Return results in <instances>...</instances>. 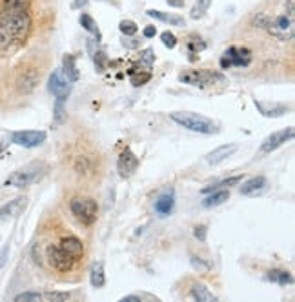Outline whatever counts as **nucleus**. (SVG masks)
I'll return each instance as SVG.
<instances>
[{
    "instance_id": "f257e3e1",
    "label": "nucleus",
    "mask_w": 295,
    "mask_h": 302,
    "mask_svg": "<svg viewBox=\"0 0 295 302\" xmlns=\"http://www.w3.org/2000/svg\"><path fill=\"white\" fill-rule=\"evenodd\" d=\"M29 0H2L0 8V50L20 46L31 31Z\"/></svg>"
},
{
    "instance_id": "f03ea898",
    "label": "nucleus",
    "mask_w": 295,
    "mask_h": 302,
    "mask_svg": "<svg viewBox=\"0 0 295 302\" xmlns=\"http://www.w3.org/2000/svg\"><path fill=\"white\" fill-rule=\"evenodd\" d=\"M171 120L177 122L179 126H183V128L190 129V131L202 133V135H215V133H219V126L212 119H208V117L204 115H197V113H190V111L171 113Z\"/></svg>"
},
{
    "instance_id": "7ed1b4c3",
    "label": "nucleus",
    "mask_w": 295,
    "mask_h": 302,
    "mask_svg": "<svg viewBox=\"0 0 295 302\" xmlns=\"http://www.w3.org/2000/svg\"><path fill=\"white\" fill-rule=\"evenodd\" d=\"M48 171V166L44 162H29L24 168L17 170L13 175H9L8 180L4 182V186H13V188H28L31 184H35L37 180H40Z\"/></svg>"
},
{
    "instance_id": "20e7f679",
    "label": "nucleus",
    "mask_w": 295,
    "mask_h": 302,
    "mask_svg": "<svg viewBox=\"0 0 295 302\" xmlns=\"http://www.w3.org/2000/svg\"><path fill=\"white\" fill-rule=\"evenodd\" d=\"M70 210H71V213H73L82 224H86V226L95 222L97 213H99L97 202L93 199H87V197H77V199H73L70 204Z\"/></svg>"
},
{
    "instance_id": "39448f33",
    "label": "nucleus",
    "mask_w": 295,
    "mask_h": 302,
    "mask_svg": "<svg viewBox=\"0 0 295 302\" xmlns=\"http://www.w3.org/2000/svg\"><path fill=\"white\" fill-rule=\"evenodd\" d=\"M252 62V51L248 48H228L220 58V67L230 69V67H248Z\"/></svg>"
},
{
    "instance_id": "423d86ee",
    "label": "nucleus",
    "mask_w": 295,
    "mask_h": 302,
    "mask_svg": "<svg viewBox=\"0 0 295 302\" xmlns=\"http://www.w3.org/2000/svg\"><path fill=\"white\" fill-rule=\"evenodd\" d=\"M266 31L271 37L281 42L291 40V38H293V31H295L293 18H290L288 15H279L274 20L270 18V22H268V26H266Z\"/></svg>"
},
{
    "instance_id": "0eeeda50",
    "label": "nucleus",
    "mask_w": 295,
    "mask_h": 302,
    "mask_svg": "<svg viewBox=\"0 0 295 302\" xmlns=\"http://www.w3.org/2000/svg\"><path fill=\"white\" fill-rule=\"evenodd\" d=\"M179 80L184 84H190V86H210V84H215V82H222L224 77L220 73H213V71H195V69H190V71H183L179 75Z\"/></svg>"
},
{
    "instance_id": "6e6552de",
    "label": "nucleus",
    "mask_w": 295,
    "mask_h": 302,
    "mask_svg": "<svg viewBox=\"0 0 295 302\" xmlns=\"http://www.w3.org/2000/svg\"><path fill=\"white\" fill-rule=\"evenodd\" d=\"M46 255H48L50 264L53 266L55 269H58V271H62V273L71 271V268H73V264H75V261H73V259L60 248V246H53V244L48 246Z\"/></svg>"
},
{
    "instance_id": "1a4fd4ad",
    "label": "nucleus",
    "mask_w": 295,
    "mask_h": 302,
    "mask_svg": "<svg viewBox=\"0 0 295 302\" xmlns=\"http://www.w3.org/2000/svg\"><path fill=\"white\" fill-rule=\"evenodd\" d=\"M295 135V129L291 128H286V129H281V131H275L271 133L270 137L264 138V142L261 144V149H259V153L264 155V153H271V151H275L277 148H281V146L284 144V142L291 141Z\"/></svg>"
},
{
    "instance_id": "9d476101",
    "label": "nucleus",
    "mask_w": 295,
    "mask_h": 302,
    "mask_svg": "<svg viewBox=\"0 0 295 302\" xmlns=\"http://www.w3.org/2000/svg\"><path fill=\"white\" fill-rule=\"evenodd\" d=\"M11 141L22 148H37L46 141V133L37 131V129H28V131H15L11 133Z\"/></svg>"
},
{
    "instance_id": "9b49d317",
    "label": "nucleus",
    "mask_w": 295,
    "mask_h": 302,
    "mask_svg": "<svg viewBox=\"0 0 295 302\" xmlns=\"http://www.w3.org/2000/svg\"><path fill=\"white\" fill-rule=\"evenodd\" d=\"M48 91L53 93L57 99L66 100L71 93V82H67L66 79L62 77L60 71H53L48 79Z\"/></svg>"
},
{
    "instance_id": "f8f14e48",
    "label": "nucleus",
    "mask_w": 295,
    "mask_h": 302,
    "mask_svg": "<svg viewBox=\"0 0 295 302\" xmlns=\"http://www.w3.org/2000/svg\"><path fill=\"white\" fill-rule=\"evenodd\" d=\"M137 168H139L137 155L129 148H126L121 153V157H119V160H117V171H119V175H121L122 178H128L137 171Z\"/></svg>"
},
{
    "instance_id": "ddd939ff",
    "label": "nucleus",
    "mask_w": 295,
    "mask_h": 302,
    "mask_svg": "<svg viewBox=\"0 0 295 302\" xmlns=\"http://www.w3.org/2000/svg\"><path fill=\"white\" fill-rule=\"evenodd\" d=\"M60 248H62L75 262L79 261V259H82V255H84V244L77 237H64V239L60 240Z\"/></svg>"
},
{
    "instance_id": "4468645a",
    "label": "nucleus",
    "mask_w": 295,
    "mask_h": 302,
    "mask_svg": "<svg viewBox=\"0 0 295 302\" xmlns=\"http://www.w3.org/2000/svg\"><path fill=\"white\" fill-rule=\"evenodd\" d=\"M235 151H237V146H235V144L219 146L217 149H213V151H210V153L206 155V162H208V164H212V166L220 164V162H224L228 157H232Z\"/></svg>"
},
{
    "instance_id": "2eb2a0df",
    "label": "nucleus",
    "mask_w": 295,
    "mask_h": 302,
    "mask_svg": "<svg viewBox=\"0 0 295 302\" xmlns=\"http://www.w3.org/2000/svg\"><path fill=\"white\" fill-rule=\"evenodd\" d=\"M175 206V193L173 190L170 191H164V193L155 200V211H157L158 217H168L173 211Z\"/></svg>"
},
{
    "instance_id": "dca6fc26",
    "label": "nucleus",
    "mask_w": 295,
    "mask_h": 302,
    "mask_svg": "<svg viewBox=\"0 0 295 302\" xmlns=\"http://www.w3.org/2000/svg\"><path fill=\"white\" fill-rule=\"evenodd\" d=\"M268 188V180L264 177H254L246 180L241 186V195H246V197H254V195H261L262 191Z\"/></svg>"
},
{
    "instance_id": "f3484780",
    "label": "nucleus",
    "mask_w": 295,
    "mask_h": 302,
    "mask_svg": "<svg viewBox=\"0 0 295 302\" xmlns=\"http://www.w3.org/2000/svg\"><path fill=\"white\" fill-rule=\"evenodd\" d=\"M255 108L261 111V115L264 117H283L288 111V106L284 104H277V102H262V100H255Z\"/></svg>"
},
{
    "instance_id": "a211bd4d",
    "label": "nucleus",
    "mask_w": 295,
    "mask_h": 302,
    "mask_svg": "<svg viewBox=\"0 0 295 302\" xmlns=\"http://www.w3.org/2000/svg\"><path fill=\"white\" fill-rule=\"evenodd\" d=\"M24 204H26L24 197H18V199L11 200V202H8L6 206L0 207V222H2V220L11 219V217H15V215H18V211L24 207Z\"/></svg>"
},
{
    "instance_id": "6ab92c4d",
    "label": "nucleus",
    "mask_w": 295,
    "mask_h": 302,
    "mask_svg": "<svg viewBox=\"0 0 295 302\" xmlns=\"http://www.w3.org/2000/svg\"><path fill=\"white\" fill-rule=\"evenodd\" d=\"M62 71H64V75H66L67 82L73 84L80 79L79 69H77V66H75V57H73V55H66V57L62 58Z\"/></svg>"
},
{
    "instance_id": "aec40b11",
    "label": "nucleus",
    "mask_w": 295,
    "mask_h": 302,
    "mask_svg": "<svg viewBox=\"0 0 295 302\" xmlns=\"http://www.w3.org/2000/svg\"><path fill=\"white\" fill-rule=\"evenodd\" d=\"M190 295L197 302H215L217 297L204 284H193L190 290Z\"/></svg>"
},
{
    "instance_id": "412c9836",
    "label": "nucleus",
    "mask_w": 295,
    "mask_h": 302,
    "mask_svg": "<svg viewBox=\"0 0 295 302\" xmlns=\"http://www.w3.org/2000/svg\"><path fill=\"white\" fill-rule=\"evenodd\" d=\"M146 13H148V17L157 18V20L166 22V24H171V26H184V18L179 17V15H173V13H161V11H157V9H148Z\"/></svg>"
},
{
    "instance_id": "4be33fe9",
    "label": "nucleus",
    "mask_w": 295,
    "mask_h": 302,
    "mask_svg": "<svg viewBox=\"0 0 295 302\" xmlns=\"http://www.w3.org/2000/svg\"><path fill=\"white\" fill-rule=\"evenodd\" d=\"M79 22H80V26L86 29L87 33H92L93 37H97V42L102 40V33H100L99 26H97V22L93 20L92 15H87V13H82V15H80V18H79Z\"/></svg>"
},
{
    "instance_id": "5701e85b",
    "label": "nucleus",
    "mask_w": 295,
    "mask_h": 302,
    "mask_svg": "<svg viewBox=\"0 0 295 302\" xmlns=\"http://www.w3.org/2000/svg\"><path fill=\"white\" fill-rule=\"evenodd\" d=\"M228 199H230V191L226 190V188H222V190L215 191L213 195L206 197L204 202H202V206L204 207H215V206H220V204H224Z\"/></svg>"
},
{
    "instance_id": "b1692460",
    "label": "nucleus",
    "mask_w": 295,
    "mask_h": 302,
    "mask_svg": "<svg viewBox=\"0 0 295 302\" xmlns=\"http://www.w3.org/2000/svg\"><path fill=\"white\" fill-rule=\"evenodd\" d=\"M89 281H92L93 288H102V286L106 284V273H104V264H102V262L93 264L92 273H89Z\"/></svg>"
},
{
    "instance_id": "393cba45",
    "label": "nucleus",
    "mask_w": 295,
    "mask_h": 302,
    "mask_svg": "<svg viewBox=\"0 0 295 302\" xmlns=\"http://www.w3.org/2000/svg\"><path fill=\"white\" fill-rule=\"evenodd\" d=\"M266 278L271 282H277V284H281V286H286V284H291V282H293V277H291L290 271H281V269L268 271Z\"/></svg>"
},
{
    "instance_id": "a878e982",
    "label": "nucleus",
    "mask_w": 295,
    "mask_h": 302,
    "mask_svg": "<svg viewBox=\"0 0 295 302\" xmlns=\"http://www.w3.org/2000/svg\"><path fill=\"white\" fill-rule=\"evenodd\" d=\"M67 119L66 115V108H64V100L57 99V102H55V108H53V124L58 126V124H64Z\"/></svg>"
},
{
    "instance_id": "bb28decb",
    "label": "nucleus",
    "mask_w": 295,
    "mask_h": 302,
    "mask_svg": "<svg viewBox=\"0 0 295 302\" xmlns=\"http://www.w3.org/2000/svg\"><path fill=\"white\" fill-rule=\"evenodd\" d=\"M67 298H70V293H66V291H46V293H42V300L64 302Z\"/></svg>"
},
{
    "instance_id": "cd10ccee",
    "label": "nucleus",
    "mask_w": 295,
    "mask_h": 302,
    "mask_svg": "<svg viewBox=\"0 0 295 302\" xmlns=\"http://www.w3.org/2000/svg\"><path fill=\"white\" fill-rule=\"evenodd\" d=\"M93 64H95L97 71H104L108 67V57L104 51H95L93 53Z\"/></svg>"
},
{
    "instance_id": "c85d7f7f",
    "label": "nucleus",
    "mask_w": 295,
    "mask_h": 302,
    "mask_svg": "<svg viewBox=\"0 0 295 302\" xmlns=\"http://www.w3.org/2000/svg\"><path fill=\"white\" fill-rule=\"evenodd\" d=\"M119 29H121V33H124L126 37H133L139 31L137 24H135L133 20H122L121 24H119Z\"/></svg>"
},
{
    "instance_id": "c756f323",
    "label": "nucleus",
    "mask_w": 295,
    "mask_h": 302,
    "mask_svg": "<svg viewBox=\"0 0 295 302\" xmlns=\"http://www.w3.org/2000/svg\"><path fill=\"white\" fill-rule=\"evenodd\" d=\"M155 62V51L151 50V48H146V50L141 51V64L142 66H146L148 69H150L151 66H153Z\"/></svg>"
},
{
    "instance_id": "7c9ffc66",
    "label": "nucleus",
    "mask_w": 295,
    "mask_h": 302,
    "mask_svg": "<svg viewBox=\"0 0 295 302\" xmlns=\"http://www.w3.org/2000/svg\"><path fill=\"white\" fill-rule=\"evenodd\" d=\"M131 84H133L135 87H139V86H144L146 82H150L151 80V73L150 71H146V73H131Z\"/></svg>"
},
{
    "instance_id": "2f4dec72",
    "label": "nucleus",
    "mask_w": 295,
    "mask_h": 302,
    "mask_svg": "<svg viewBox=\"0 0 295 302\" xmlns=\"http://www.w3.org/2000/svg\"><path fill=\"white\" fill-rule=\"evenodd\" d=\"M38 302L42 300V293H35V291H26V293H20L15 297V302Z\"/></svg>"
},
{
    "instance_id": "473e14b6",
    "label": "nucleus",
    "mask_w": 295,
    "mask_h": 302,
    "mask_svg": "<svg viewBox=\"0 0 295 302\" xmlns=\"http://www.w3.org/2000/svg\"><path fill=\"white\" fill-rule=\"evenodd\" d=\"M161 40L162 44L166 48H170V50H173L175 46H177V37H175L171 31H164V33H161Z\"/></svg>"
},
{
    "instance_id": "72a5a7b5",
    "label": "nucleus",
    "mask_w": 295,
    "mask_h": 302,
    "mask_svg": "<svg viewBox=\"0 0 295 302\" xmlns=\"http://www.w3.org/2000/svg\"><path fill=\"white\" fill-rule=\"evenodd\" d=\"M191 266L197 269V271H200V273H206V271H210V264H206V262H202L199 259V257H191L190 259Z\"/></svg>"
},
{
    "instance_id": "f704fd0d",
    "label": "nucleus",
    "mask_w": 295,
    "mask_h": 302,
    "mask_svg": "<svg viewBox=\"0 0 295 302\" xmlns=\"http://www.w3.org/2000/svg\"><path fill=\"white\" fill-rule=\"evenodd\" d=\"M204 48H206V44H204L200 38H197V40H191L188 42V50H190V55H197L199 51H202Z\"/></svg>"
},
{
    "instance_id": "c9c22d12",
    "label": "nucleus",
    "mask_w": 295,
    "mask_h": 302,
    "mask_svg": "<svg viewBox=\"0 0 295 302\" xmlns=\"http://www.w3.org/2000/svg\"><path fill=\"white\" fill-rule=\"evenodd\" d=\"M239 182H242V175H235V177H230V178H226V180H220V182L217 184V188H230Z\"/></svg>"
},
{
    "instance_id": "e433bc0d",
    "label": "nucleus",
    "mask_w": 295,
    "mask_h": 302,
    "mask_svg": "<svg viewBox=\"0 0 295 302\" xmlns=\"http://www.w3.org/2000/svg\"><path fill=\"white\" fill-rule=\"evenodd\" d=\"M268 22H270V17H268V15H262V13L254 18V24L257 26V28H261V29H266Z\"/></svg>"
},
{
    "instance_id": "4c0bfd02",
    "label": "nucleus",
    "mask_w": 295,
    "mask_h": 302,
    "mask_svg": "<svg viewBox=\"0 0 295 302\" xmlns=\"http://www.w3.org/2000/svg\"><path fill=\"white\" fill-rule=\"evenodd\" d=\"M155 35H157V26H146L142 29V37L144 38H153Z\"/></svg>"
},
{
    "instance_id": "58836bf2",
    "label": "nucleus",
    "mask_w": 295,
    "mask_h": 302,
    "mask_svg": "<svg viewBox=\"0 0 295 302\" xmlns=\"http://www.w3.org/2000/svg\"><path fill=\"white\" fill-rule=\"evenodd\" d=\"M122 44H124L126 48H129V50H135V48L141 46V40H139V38H128V40H122Z\"/></svg>"
},
{
    "instance_id": "ea45409f",
    "label": "nucleus",
    "mask_w": 295,
    "mask_h": 302,
    "mask_svg": "<svg viewBox=\"0 0 295 302\" xmlns=\"http://www.w3.org/2000/svg\"><path fill=\"white\" fill-rule=\"evenodd\" d=\"M210 6H212V0H197L195 2V8L200 9V11H204V13H206V9H208Z\"/></svg>"
},
{
    "instance_id": "a19ab883",
    "label": "nucleus",
    "mask_w": 295,
    "mask_h": 302,
    "mask_svg": "<svg viewBox=\"0 0 295 302\" xmlns=\"http://www.w3.org/2000/svg\"><path fill=\"white\" fill-rule=\"evenodd\" d=\"M8 253H9V246L6 244L4 248H2V251H0V269L4 268L6 261H8Z\"/></svg>"
},
{
    "instance_id": "79ce46f5",
    "label": "nucleus",
    "mask_w": 295,
    "mask_h": 302,
    "mask_svg": "<svg viewBox=\"0 0 295 302\" xmlns=\"http://www.w3.org/2000/svg\"><path fill=\"white\" fill-rule=\"evenodd\" d=\"M195 237L200 240V242H204V240H206V226H197V228H195Z\"/></svg>"
},
{
    "instance_id": "37998d69",
    "label": "nucleus",
    "mask_w": 295,
    "mask_h": 302,
    "mask_svg": "<svg viewBox=\"0 0 295 302\" xmlns=\"http://www.w3.org/2000/svg\"><path fill=\"white\" fill-rule=\"evenodd\" d=\"M166 2L171 8H184V0H166Z\"/></svg>"
},
{
    "instance_id": "c03bdc74",
    "label": "nucleus",
    "mask_w": 295,
    "mask_h": 302,
    "mask_svg": "<svg viewBox=\"0 0 295 302\" xmlns=\"http://www.w3.org/2000/svg\"><path fill=\"white\" fill-rule=\"evenodd\" d=\"M86 4H87V0H75V4H73V8H84Z\"/></svg>"
},
{
    "instance_id": "a18cd8bd",
    "label": "nucleus",
    "mask_w": 295,
    "mask_h": 302,
    "mask_svg": "<svg viewBox=\"0 0 295 302\" xmlns=\"http://www.w3.org/2000/svg\"><path fill=\"white\" fill-rule=\"evenodd\" d=\"M0 153H2V148H0Z\"/></svg>"
}]
</instances>
